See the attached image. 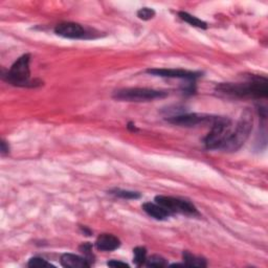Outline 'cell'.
<instances>
[{
	"mask_svg": "<svg viewBox=\"0 0 268 268\" xmlns=\"http://www.w3.org/2000/svg\"><path fill=\"white\" fill-rule=\"evenodd\" d=\"M31 54H25L18 58L11 68L5 73L2 72V79L8 84L17 87H36L41 85V82L31 79Z\"/></svg>",
	"mask_w": 268,
	"mask_h": 268,
	"instance_id": "obj_2",
	"label": "cell"
},
{
	"mask_svg": "<svg viewBox=\"0 0 268 268\" xmlns=\"http://www.w3.org/2000/svg\"><path fill=\"white\" fill-rule=\"evenodd\" d=\"M219 95L230 99H266L268 80L262 76H249L245 82L220 83L215 88Z\"/></svg>",
	"mask_w": 268,
	"mask_h": 268,
	"instance_id": "obj_1",
	"label": "cell"
},
{
	"mask_svg": "<svg viewBox=\"0 0 268 268\" xmlns=\"http://www.w3.org/2000/svg\"><path fill=\"white\" fill-rule=\"evenodd\" d=\"M178 16L180 17L181 20L189 23L192 26H195V27H198V29H203V30L208 29L207 22L199 19V18H197L195 16H192L191 14H189L187 12H179Z\"/></svg>",
	"mask_w": 268,
	"mask_h": 268,
	"instance_id": "obj_14",
	"label": "cell"
},
{
	"mask_svg": "<svg viewBox=\"0 0 268 268\" xmlns=\"http://www.w3.org/2000/svg\"><path fill=\"white\" fill-rule=\"evenodd\" d=\"M121 246L119 239L111 234H102L96 241V247L101 252H113Z\"/></svg>",
	"mask_w": 268,
	"mask_h": 268,
	"instance_id": "obj_10",
	"label": "cell"
},
{
	"mask_svg": "<svg viewBox=\"0 0 268 268\" xmlns=\"http://www.w3.org/2000/svg\"><path fill=\"white\" fill-rule=\"evenodd\" d=\"M133 254H134L133 262H134L135 265L141 266L144 263H146V260H147V249L145 247H142V246L135 247L133 249Z\"/></svg>",
	"mask_w": 268,
	"mask_h": 268,
	"instance_id": "obj_16",
	"label": "cell"
},
{
	"mask_svg": "<svg viewBox=\"0 0 268 268\" xmlns=\"http://www.w3.org/2000/svg\"><path fill=\"white\" fill-rule=\"evenodd\" d=\"M54 33L67 39H91L94 34L83 25L76 22H62L54 27Z\"/></svg>",
	"mask_w": 268,
	"mask_h": 268,
	"instance_id": "obj_7",
	"label": "cell"
},
{
	"mask_svg": "<svg viewBox=\"0 0 268 268\" xmlns=\"http://www.w3.org/2000/svg\"><path fill=\"white\" fill-rule=\"evenodd\" d=\"M155 202L171 213V215L177 213V214L188 216H199V213L195 206L188 200L170 196H156Z\"/></svg>",
	"mask_w": 268,
	"mask_h": 268,
	"instance_id": "obj_6",
	"label": "cell"
},
{
	"mask_svg": "<svg viewBox=\"0 0 268 268\" xmlns=\"http://www.w3.org/2000/svg\"><path fill=\"white\" fill-rule=\"evenodd\" d=\"M183 263L188 267H207L208 263L206 259L197 257L190 252H183L182 254Z\"/></svg>",
	"mask_w": 268,
	"mask_h": 268,
	"instance_id": "obj_13",
	"label": "cell"
},
{
	"mask_svg": "<svg viewBox=\"0 0 268 268\" xmlns=\"http://www.w3.org/2000/svg\"><path fill=\"white\" fill-rule=\"evenodd\" d=\"M230 133H232V121L227 117L216 116L211 125V131L205 138L207 149L221 150Z\"/></svg>",
	"mask_w": 268,
	"mask_h": 268,
	"instance_id": "obj_4",
	"label": "cell"
},
{
	"mask_svg": "<svg viewBox=\"0 0 268 268\" xmlns=\"http://www.w3.org/2000/svg\"><path fill=\"white\" fill-rule=\"evenodd\" d=\"M8 152H10V146H8V144L5 141H2L1 142V154L5 155V154H8Z\"/></svg>",
	"mask_w": 268,
	"mask_h": 268,
	"instance_id": "obj_22",
	"label": "cell"
},
{
	"mask_svg": "<svg viewBox=\"0 0 268 268\" xmlns=\"http://www.w3.org/2000/svg\"><path fill=\"white\" fill-rule=\"evenodd\" d=\"M110 194L111 195H114L118 198L122 199H140L142 197V195L138 192H134V191H127V190H121V189H115V190H111L110 191Z\"/></svg>",
	"mask_w": 268,
	"mask_h": 268,
	"instance_id": "obj_15",
	"label": "cell"
},
{
	"mask_svg": "<svg viewBox=\"0 0 268 268\" xmlns=\"http://www.w3.org/2000/svg\"><path fill=\"white\" fill-rule=\"evenodd\" d=\"M146 265L148 267L161 268V267L167 266L168 263H167V261H165V259H163L162 257L154 255V256H151L150 258L147 259V260H146Z\"/></svg>",
	"mask_w": 268,
	"mask_h": 268,
	"instance_id": "obj_17",
	"label": "cell"
},
{
	"mask_svg": "<svg viewBox=\"0 0 268 268\" xmlns=\"http://www.w3.org/2000/svg\"><path fill=\"white\" fill-rule=\"evenodd\" d=\"M107 265L110 266V267H122V268H128L129 265L127 263H124V262H121V261H116V260H111L107 262Z\"/></svg>",
	"mask_w": 268,
	"mask_h": 268,
	"instance_id": "obj_21",
	"label": "cell"
},
{
	"mask_svg": "<svg viewBox=\"0 0 268 268\" xmlns=\"http://www.w3.org/2000/svg\"><path fill=\"white\" fill-rule=\"evenodd\" d=\"M80 252L82 254V257H84L86 260L90 263V265H92V263L95 262V256L92 254V245L89 242L83 243L80 247Z\"/></svg>",
	"mask_w": 268,
	"mask_h": 268,
	"instance_id": "obj_18",
	"label": "cell"
},
{
	"mask_svg": "<svg viewBox=\"0 0 268 268\" xmlns=\"http://www.w3.org/2000/svg\"><path fill=\"white\" fill-rule=\"evenodd\" d=\"M147 73L161 78H172V79H182L194 82L201 76L200 72L190 71L184 69H172V68H150L146 70Z\"/></svg>",
	"mask_w": 268,
	"mask_h": 268,
	"instance_id": "obj_9",
	"label": "cell"
},
{
	"mask_svg": "<svg viewBox=\"0 0 268 268\" xmlns=\"http://www.w3.org/2000/svg\"><path fill=\"white\" fill-rule=\"evenodd\" d=\"M253 130V115L252 112L246 109L240 117L236 126L235 131H232L221 150L225 152H235L241 148L248 140Z\"/></svg>",
	"mask_w": 268,
	"mask_h": 268,
	"instance_id": "obj_3",
	"label": "cell"
},
{
	"mask_svg": "<svg viewBox=\"0 0 268 268\" xmlns=\"http://www.w3.org/2000/svg\"><path fill=\"white\" fill-rule=\"evenodd\" d=\"M155 14H156L155 11L150 7H143L137 11V17L145 21L151 20L152 18L155 17Z\"/></svg>",
	"mask_w": 268,
	"mask_h": 268,
	"instance_id": "obj_19",
	"label": "cell"
},
{
	"mask_svg": "<svg viewBox=\"0 0 268 268\" xmlns=\"http://www.w3.org/2000/svg\"><path fill=\"white\" fill-rule=\"evenodd\" d=\"M81 229H82V232L83 233H84L86 236H91V230H89L87 227H83V226H81Z\"/></svg>",
	"mask_w": 268,
	"mask_h": 268,
	"instance_id": "obj_24",
	"label": "cell"
},
{
	"mask_svg": "<svg viewBox=\"0 0 268 268\" xmlns=\"http://www.w3.org/2000/svg\"><path fill=\"white\" fill-rule=\"evenodd\" d=\"M61 265L66 268H85L90 267V263L84 257L73 254H64L61 256Z\"/></svg>",
	"mask_w": 268,
	"mask_h": 268,
	"instance_id": "obj_11",
	"label": "cell"
},
{
	"mask_svg": "<svg viewBox=\"0 0 268 268\" xmlns=\"http://www.w3.org/2000/svg\"><path fill=\"white\" fill-rule=\"evenodd\" d=\"M142 208L146 214H148L150 217H152L156 220H165L171 216V213H169L161 206L157 205L156 202L155 203L146 202V203H144Z\"/></svg>",
	"mask_w": 268,
	"mask_h": 268,
	"instance_id": "obj_12",
	"label": "cell"
},
{
	"mask_svg": "<svg viewBox=\"0 0 268 268\" xmlns=\"http://www.w3.org/2000/svg\"><path fill=\"white\" fill-rule=\"evenodd\" d=\"M168 92L151 88H123L113 92V99L123 102H151L156 99H163Z\"/></svg>",
	"mask_w": 268,
	"mask_h": 268,
	"instance_id": "obj_5",
	"label": "cell"
},
{
	"mask_svg": "<svg viewBox=\"0 0 268 268\" xmlns=\"http://www.w3.org/2000/svg\"><path fill=\"white\" fill-rule=\"evenodd\" d=\"M127 128H128L130 131H132V132H137V131H138V129L136 128V126H135L133 123H129L128 126H127Z\"/></svg>",
	"mask_w": 268,
	"mask_h": 268,
	"instance_id": "obj_23",
	"label": "cell"
},
{
	"mask_svg": "<svg viewBox=\"0 0 268 268\" xmlns=\"http://www.w3.org/2000/svg\"><path fill=\"white\" fill-rule=\"evenodd\" d=\"M216 116L200 114V113H182L178 115L170 116L167 121L173 125L180 127H196L199 125H212Z\"/></svg>",
	"mask_w": 268,
	"mask_h": 268,
	"instance_id": "obj_8",
	"label": "cell"
},
{
	"mask_svg": "<svg viewBox=\"0 0 268 268\" xmlns=\"http://www.w3.org/2000/svg\"><path fill=\"white\" fill-rule=\"evenodd\" d=\"M27 266L29 267H51L52 265L42 258L34 257V258L30 259L29 263H27Z\"/></svg>",
	"mask_w": 268,
	"mask_h": 268,
	"instance_id": "obj_20",
	"label": "cell"
}]
</instances>
